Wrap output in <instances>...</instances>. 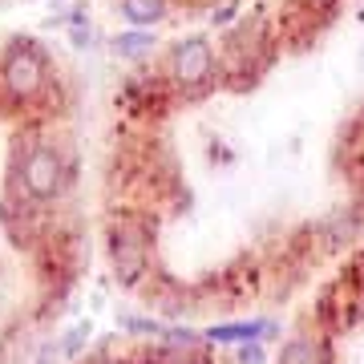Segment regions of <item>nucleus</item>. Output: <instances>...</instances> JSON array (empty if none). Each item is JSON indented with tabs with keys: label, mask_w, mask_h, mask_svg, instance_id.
Masks as SVG:
<instances>
[{
	"label": "nucleus",
	"mask_w": 364,
	"mask_h": 364,
	"mask_svg": "<svg viewBox=\"0 0 364 364\" xmlns=\"http://www.w3.org/2000/svg\"><path fill=\"white\" fill-rule=\"evenodd\" d=\"M170 69H174V81L178 85H203L215 73V49H210V41H203V37L182 41L178 49H174Z\"/></svg>",
	"instance_id": "nucleus-3"
},
{
	"label": "nucleus",
	"mask_w": 364,
	"mask_h": 364,
	"mask_svg": "<svg viewBox=\"0 0 364 364\" xmlns=\"http://www.w3.org/2000/svg\"><path fill=\"white\" fill-rule=\"evenodd\" d=\"M61 178H65V166H61V158L53 146H37V150H28L25 166H21V182H25V191L33 198H53L61 191Z\"/></svg>",
	"instance_id": "nucleus-2"
},
{
	"label": "nucleus",
	"mask_w": 364,
	"mask_h": 364,
	"mask_svg": "<svg viewBox=\"0 0 364 364\" xmlns=\"http://www.w3.org/2000/svg\"><path fill=\"white\" fill-rule=\"evenodd\" d=\"M279 364H328V348L320 340H291L284 352H279Z\"/></svg>",
	"instance_id": "nucleus-5"
},
{
	"label": "nucleus",
	"mask_w": 364,
	"mask_h": 364,
	"mask_svg": "<svg viewBox=\"0 0 364 364\" xmlns=\"http://www.w3.org/2000/svg\"><path fill=\"white\" fill-rule=\"evenodd\" d=\"M117 53L122 57H142V53H150V33H126V37H117Z\"/></svg>",
	"instance_id": "nucleus-7"
},
{
	"label": "nucleus",
	"mask_w": 364,
	"mask_h": 364,
	"mask_svg": "<svg viewBox=\"0 0 364 364\" xmlns=\"http://www.w3.org/2000/svg\"><path fill=\"white\" fill-rule=\"evenodd\" d=\"M114 267H117V275H122L126 284H134V279L142 275V267H146V235H142L138 223L114 227Z\"/></svg>",
	"instance_id": "nucleus-4"
},
{
	"label": "nucleus",
	"mask_w": 364,
	"mask_h": 364,
	"mask_svg": "<svg viewBox=\"0 0 364 364\" xmlns=\"http://www.w3.org/2000/svg\"><path fill=\"white\" fill-rule=\"evenodd\" d=\"M0 85L9 97L16 102H33L41 90H45V57L37 49H13L4 57V69H0Z\"/></svg>",
	"instance_id": "nucleus-1"
},
{
	"label": "nucleus",
	"mask_w": 364,
	"mask_h": 364,
	"mask_svg": "<svg viewBox=\"0 0 364 364\" xmlns=\"http://www.w3.org/2000/svg\"><path fill=\"white\" fill-rule=\"evenodd\" d=\"M122 13L134 25H154L166 13V0H122Z\"/></svg>",
	"instance_id": "nucleus-6"
},
{
	"label": "nucleus",
	"mask_w": 364,
	"mask_h": 364,
	"mask_svg": "<svg viewBox=\"0 0 364 364\" xmlns=\"http://www.w3.org/2000/svg\"><path fill=\"white\" fill-rule=\"evenodd\" d=\"M312 4H324V0H312Z\"/></svg>",
	"instance_id": "nucleus-8"
}]
</instances>
